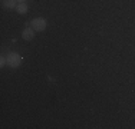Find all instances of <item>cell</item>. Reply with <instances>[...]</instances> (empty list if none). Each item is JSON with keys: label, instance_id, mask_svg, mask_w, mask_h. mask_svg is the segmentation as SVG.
I'll use <instances>...</instances> for the list:
<instances>
[{"label": "cell", "instance_id": "3957f363", "mask_svg": "<svg viewBox=\"0 0 135 129\" xmlns=\"http://www.w3.org/2000/svg\"><path fill=\"white\" fill-rule=\"evenodd\" d=\"M22 39L23 40H27V42H30V40H33L35 39V29L32 27H25L23 29V32H22Z\"/></svg>", "mask_w": 135, "mask_h": 129}, {"label": "cell", "instance_id": "277c9868", "mask_svg": "<svg viewBox=\"0 0 135 129\" xmlns=\"http://www.w3.org/2000/svg\"><path fill=\"white\" fill-rule=\"evenodd\" d=\"M2 6L4 9H16L17 0H2Z\"/></svg>", "mask_w": 135, "mask_h": 129}, {"label": "cell", "instance_id": "7a4b0ae2", "mask_svg": "<svg viewBox=\"0 0 135 129\" xmlns=\"http://www.w3.org/2000/svg\"><path fill=\"white\" fill-rule=\"evenodd\" d=\"M32 27L35 29V32H43L47 26V20L45 17H35L32 19Z\"/></svg>", "mask_w": 135, "mask_h": 129}, {"label": "cell", "instance_id": "8992f818", "mask_svg": "<svg viewBox=\"0 0 135 129\" xmlns=\"http://www.w3.org/2000/svg\"><path fill=\"white\" fill-rule=\"evenodd\" d=\"M6 63H7V57H6V56H2V59H0V66L4 67Z\"/></svg>", "mask_w": 135, "mask_h": 129}, {"label": "cell", "instance_id": "6da1fadb", "mask_svg": "<svg viewBox=\"0 0 135 129\" xmlns=\"http://www.w3.org/2000/svg\"><path fill=\"white\" fill-rule=\"evenodd\" d=\"M6 57H7V66L12 67V69H16L22 64V56L16 52H10Z\"/></svg>", "mask_w": 135, "mask_h": 129}, {"label": "cell", "instance_id": "52a82bcc", "mask_svg": "<svg viewBox=\"0 0 135 129\" xmlns=\"http://www.w3.org/2000/svg\"><path fill=\"white\" fill-rule=\"evenodd\" d=\"M19 3H23V2H26V0H17Z\"/></svg>", "mask_w": 135, "mask_h": 129}, {"label": "cell", "instance_id": "5b68a950", "mask_svg": "<svg viewBox=\"0 0 135 129\" xmlns=\"http://www.w3.org/2000/svg\"><path fill=\"white\" fill-rule=\"evenodd\" d=\"M29 10V6L26 4V2H23V3H19L17 6H16V12L19 13V14H26Z\"/></svg>", "mask_w": 135, "mask_h": 129}]
</instances>
